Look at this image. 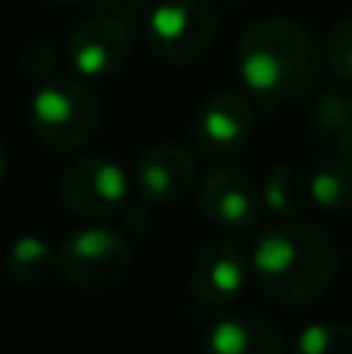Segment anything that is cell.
Instances as JSON below:
<instances>
[{"instance_id": "11", "label": "cell", "mask_w": 352, "mask_h": 354, "mask_svg": "<svg viewBox=\"0 0 352 354\" xmlns=\"http://www.w3.org/2000/svg\"><path fill=\"white\" fill-rule=\"evenodd\" d=\"M134 187L147 205H175L197 180V159L184 147L159 143L134 159Z\"/></svg>"}, {"instance_id": "1", "label": "cell", "mask_w": 352, "mask_h": 354, "mask_svg": "<svg viewBox=\"0 0 352 354\" xmlns=\"http://www.w3.org/2000/svg\"><path fill=\"white\" fill-rule=\"evenodd\" d=\"M253 277L272 301L303 308L318 301L337 280L340 249L334 236L309 221H284L256 236Z\"/></svg>"}, {"instance_id": "8", "label": "cell", "mask_w": 352, "mask_h": 354, "mask_svg": "<svg viewBox=\"0 0 352 354\" xmlns=\"http://www.w3.org/2000/svg\"><path fill=\"white\" fill-rule=\"evenodd\" d=\"M256 131L253 106L243 93L218 91L206 97L193 112V143L209 159H231L237 156Z\"/></svg>"}, {"instance_id": "19", "label": "cell", "mask_w": 352, "mask_h": 354, "mask_svg": "<svg viewBox=\"0 0 352 354\" xmlns=\"http://www.w3.org/2000/svg\"><path fill=\"white\" fill-rule=\"evenodd\" d=\"M22 72L28 75L35 84H44V81L56 78V50L44 41L28 44L22 53Z\"/></svg>"}, {"instance_id": "16", "label": "cell", "mask_w": 352, "mask_h": 354, "mask_svg": "<svg viewBox=\"0 0 352 354\" xmlns=\"http://www.w3.org/2000/svg\"><path fill=\"white\" fill-rule=\"evenodd\" d=\"M290 354H352V324H309Z\"/></svg>"}, {"instance_id": "3", "label": "cell", "mask_w": 352, "mask_h": 354, "mask_svg": "<svg viewBox=\"0 0 352 354\" xmlns=\"http://www.w3.org/2000/svg\"><path fill=\"white\" fill-rule=\"evenodd\" d=\"M100 128L97 93L78 78H56L37 84L31 97V131L53 153L81 149Z\"/></svg>"}, {"instance_id": "7", "label": "cell", "mask_w": 352, "mask_h": 354, "mask_svg": "<svg viewBox=\"0 0 352 354\" xmlns=\"http://www.w3.org/2000/svg\"><path fill=\"white\" fill-rule=\"evenodd\" d=\"M134 37L122 19L112 16H91L72 28L66 41V53L72 68L81 78L106 81L116 78L131 59Z\"/></svg>"}, {"instance_id": "22", "label": "cell", "mask_w": 352, "mask_h": 354, "mask_svg": "<svg viewBox=\"0 0 352 354\" xmlns=\"http://www.w3.org/2000/svg\"><path fill=\"white\" fill-rule=\"evenodd\" d=\"M3 174H6V147L0 143V180H3Z\"/></svg>"}, {"instance_id": "9", "label": "cell", "mask_w": 352, "mask_h": 354, "mask_svg": "<svg viewBox=\"0 0 352 354\" xmlns=\"http://www.w3.org/2000/svg\"><path fill=\"white\" fill-rule=\"evenodd\" d=\"M200 212L218 230H249L259 221L262 199L259 187L253 183V177L240 168H212L209 174L200 180L197 189Z\"/></svg>"}, {"instance_id": "2", "label": "cell", "mask_w": 352, "mask_h": 354, "mask_svg": "<svg viewBox=\"0 0 352 354\" xmlns=\"http://www.w3.org/2000/svg\"><path fill=\"white\" fill-rule=\"evenodd\" d=\"M322 53L299 22L287 16H262L243 28L237 41V72L262 103H290L318 78Z\"/></svg>"}, {"instance_id": "10", "label": "cell", "mask_w": 352, "mask_h": 354, "mask_svg": "<svg viewBox=\"0 0 352 354\" xmlns=\"http://www.w3.org/2000/svg\"><path fill=\"white\" fill-rule=\"evenodd\" d=\"M249 261L231 243L203 245L191 268V295L206 311L231 308L247 289Z\"/></svg>"}, {"instance_id": "6", "label": "cell", "mask_w": 352, "mask_h": 354, "mask_svg": "<svg viewBox=\"0 0 352 354\" xmlns=\"http://www.w3.org/2000/svg\"><path fill=\"white\" fill-rule=\"evenodd\" d=\"M60 199L85 221L112 218L128 202V174L109 156H81L60 177Z\"/></svg>"}, {"instance_id": "15", "label": "cell", "mask_w": 352, "mask_h": 354, "mask_svg": "<svg viewBox=\"0 0 352 354\" xmlns=\"http://www.w3.org/2000/svg\"><path fill=\"white\" fill-rule=\"evenodd\" d=\"M262 205L272 214L281 218H297L306 205H309V189H306V177L293 171L290 165H278L265 174L259 189Z\"/></svg>"}, {"instance_id": "5", "label": "cell", "mask_w": 352, "mask_h": 354, "mask_svg": "<svg viewBox=\"0 0 352 354\" xmlns=\"http://www.w3.org/2000/svg\"><path fill=\"white\" fill-rule=\"evenodd\" d=\"M56 270L62 280L87 292L112 289L131 270V245L106 227H81L56 249Z\"/></svg>"}, {"instance_id": "4", "label": "cell", "mask_w": 352, "mask_h": 354, "mask_svg": "<svg viewBox=\"0 0 352 354\" xmlns=\"http://www.w3.org/2000/svg\"><path fill=\"white\" fill-rule=\"evenodd\" d=\"M222 19L209 0H162L147 22L156 59L168 66H193L206 59L218 41Z\"/></svg>"}, {"instance_id": "23", "label": "cell", "mask_w": 352, "mask_h": 354, "mask_svg": "<svg viewBox=\"0 0 352 354\" xmlns=\"http://www.w3.org/2000/svg\"><path fill=\"white\" fill-rule=\"evenodd\" d=\"M225 3H247V0H225Z\"/></svg>"}, {"instance_id": "18", "label": "cell", "mask_w": 352, "mask_h": 354, "mask_svg": "<svg viewBox=\"0 0 352 354\" xmlns=\"http://www.w3.org/2000/svg\"><path fill=\"white\" fill-rule=\"evenodd\" d=\"M324 53H328L331 72H334L337 78H343V81L352 84V10L331 25Z\"/></svg>"}, {"instance_id": "14", "label": "cell", "mask_w": 352, "mask_h": 354, "mask_svg": "<svg viewBox=\"0 0 352 354\" xmlns=\"http://www.w3.org/2000/svg\"><path fill=\"white\" fill-rule=\"evenodd\" d=\"M56 268V252L47 239L41 236H19L6 252V270L16 283L37 286L44 283Z\"/></svg>"}, {"instance_id": "21", "label": "cell", "mask_w": 352, "mask_h": 354, "mask_svg": "<svg viewBox=\"0 0 352 354\" xmlns=\"http://www.w3.org/2000/svg\"><path fill=\"white\" fill-rule=\"evenodd\" d=\"M334 143H337V153H340V162L352 168V124H349L346 131H343L340 137H337Z\"/></svg>"}, {"instance_id": "20", "label": "cell", "mask_w": 352, "mask_h": 354, "mask_svg": "<svg viewBox=\"0 0 352 354\" xmlns=\"http://www.w3.org/2000/svg\"><path fill=\"white\" fill-rule=\"evenodd\" d=\"M125 227H128V230H134V233H141V230H147L150 227V218H153V212H150V208L153 205H147V202H125Z\"/></svg>"}, {"instance_id": "13", "label": "cell", "mask_w": 352, "mask_h": 354, "mask_svg": "<svg viewBox=\"0 0 352 354\" xmlns=\"http://www.w3.org/2000/svg\"><path fill=\"white\" fill-rule=\"evenodd\" d=\"M309 202L322 212L346 214L352 212V168L343 162H324L306 177Z\"/></svg>"}, {"instance_id": "12", "label": "cell", "mask_w": 352, "mask_h": 354, "mask_svg": "<svg viewBox=\"0 0 352 354\" xmlns=\"http://www.w3.org/2000/svg\"><path fill=\"white\" fill-rule=\"evenodd\" d=\"M203 354H281V333L262 311H231L206 333Z\"/></svg>"}, {"instance_id": "17", "label": "cell", "mask_w": 352, "mask_h": 354, "mask_svg": "<svg viewBox=\"0 0 352 354\" xmlns=\"http://www.w3.org/2000/svg\"><path fill=\"white\" fill-rule=\"evenodd\" d=\"M309 124L318 137L337 140L352 124V97L349 93H337V91L322 93V97L309 106Z\"/></svg>"}]
</instances>
